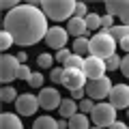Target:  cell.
<instances>
[{"instance_id": "cell-27", "label": "cell", "mask_w": 129, "mask_h": 129, "mask_svg": "<svg viewBox=\"0 0 129 129\" xmlns=\"http://www.w3.org/2000/svg\"><path fill=\"white\" fill-rule=\"evenodd\" d=\"M32 73H35V71H30V67H28V64H22V67H19V71H17V78L24 80V82H30Z\"/></svg>"}, {"instance_id": "cell-14", "label": "cell", "mask_w": 129, "mask_h": 129, "mask_svg": "<svg viewBox=\"0 0 129 129\" xmlns=\"http://www.w3.org/2000/svg\"><path fill=\"white\" fill-rule=\"evenodd\" d=\"M67 32H69V35H73L75 39L86 37V35H88L86 19H82V17H71V19H69V24H67Z\"/></svg>"}, {"instance_id": "cell-23", "label": "cell", "mask_w": 129, "mask_h": 129, "mask_svg": "<svg viewBox=\"0 0 129 129\" xmlns=\"http://www.w3.org/2000/svg\"><path fill=\"white\" fill-rule=\"evenodd\" d=\"M84 19H86L88 32H90V30H99V28H101V17H99L97 13H88V15H86Z\"/></svg>"}, {"instance_id": "cell-41", "label": "cell", "mask_w": 129, "mask_h": 129, "mask_svg": "<svg viewBox=\"0 0 129 129\" xmlns=\"http://www.w3.org/2000/svg\"><path fill=\"white\" fill-rule=\"evenodd\" d=\"M123 24H125V26H129V15H125V17H123Z\"/></svg>"}, {"instance_id": "cell-1", "label": "cell", "mask_w": 129, "mask_h": 129, "mask_svg": "<svg viewBox=\"0 0 129 129\" xmlns=\"http://www.w3.org/2000/svg\"><path fill=\"white\" fill-rule=\"evenodd\" d=\"M5 30L9 32L17 45H35L47 37V15L39 5H19L17 9L5 15Z\"/></svg>"}, {"instance_id": "cell-26", "label": "cell", "mask_w": 129, "mask_h": 129, "mask_svg": "<svg viewBox=\"0 0 129 129\" xmlns=\"http://www.w3.org/2000/svg\"><path fill=\"white\" fill-rule=\"evenodd\" d=\"M52 62H54V58H52L50 54H39V56H37V64L41 67V69H47V67H52Z\"/></svg>"}, {"instance_id": "cell-24", "label": "cell", "mask_w": 129, "mask_h": 129, "mask_svg": "<svg viewBox=\"0 0 129 129\" xmlns=\"http://www.w3.org/2000/svg\"><path fill=\"white\" fill-rule=\"evenodd\" d=\"M13 37H11V35H9V32H7V30H2V32H0V50H9V47L11 45H13Z\"/></svg>"}, {"instance_id": "cell-40", "label": "cell", "mask_w": 129, "mask_h": 129, "mask_svg": "<svg viewBox=\"0 0 129 129\" xmlns=\"http://www.w3.org/2000/svg\"><path fill=\"white\" fill-rule=\"evenodd\" d=\"M26 58H28L26 52H19V54H17V60H19V62H26Z\"/></svg>"}, {"instance_id": "cell-8", "label": "cell", "mask_w": 129, "mask_h": 129, "mask_svg": "<svg viewBox=\"0 0 129 129\" xmlns=\"http://www.w3.org/2000/svg\"><path fill=\"white\" fill-rule=\"evenodd\" d=\"M84 75L88 78V82L90 80H101V78H106V71H108V67H106V60H101V58H95V56H88L86 58V62H84Z\"/></svg>"}, {"instance_id": "cell-25", "label": "cell", "mask_w": 129, "mask_h": 129, "mask_svg": "<svg viewBox=\"0 0 129 129\" xmlns=\"http://www.w3.org/2000/svg\"><path fill=\"white\" fill-rule=\"evenodd\" d=\"M95 106L97 103L92 101V99H82V101H80V112H82V114H90V112L95 110Z\"/></svg>"}, {"instance_id": "cell-13", "label": "cell", "mask_w": 129, "mask_h": 129, "mask_svg": "<svg viewBox=\"0 0 129 129\" xmlns=\"http://www.w3.org/2000/svg\"><path fill=\"white\" fill-rule=\"evenodd\" d=\"M106 11L112 17L116 15L123 19L125 15H129V0H110V2H106Z\"/></svg>"}, {"instance_id": "cell-29", "label": "cell", "mask_w": 129, "mask_h": 129, "mask_svg": "<svg viewBox=\"0 0 129 129\" xmlns=\"http://www.w3.org/2000/svg\"><path fill=\"white\" fill-rule=\"evenodd\" d=\"M101 28H103V32H110L112 28H114V17L112 15H101Z\"/></svg>"}, {"instance_id": "cell-19", "label": "cell", "mask_w": 129, "mask_h": 129, "mask_svg": "<svg viewBox=\"0 0 129 129\" xmlns=\"http://www.w3.org/2000/svg\"><path fill=\"white\" fill-rule=\"evenodd\" d=\"M88 50H90V39H86V37L75 39V43H73V54L84 56V54H88Z\"/></svg>"}, {"instance_id": "cell-31", "label": "cell", "mask_w": 129, "mask_h": 129, "mask_svg": "<svg viewBox=\"0 0 129 129\" xmlns=\"http://www.w3.org/2000/svg\"><path fill=\"white\" fill-rule=\"evenodd\" d=\"M50 80L60 84V80H62V67H54V69L50 71Z\"/></svg>"}, {"instance_id": "cell-5", "label": "cell", "mask_w": 129, "mask_h": 129, "mask_svg": "<svg viewBox=\"0 0 129 129\" xmlns=\"http://www.w3.org/2000/svg\"><path fill=\"white\" fill-rule=\"evenodd\" d=\"M112 88H114V84H112V80L108 78H101V80H90V82L86 84V95L88 99H106V97H110Z\"/></svg>"}, {"instance_id": "cell-16", "label": "cell", "mask_w": 129, "mask_h": 129, "mask_svg": "<svg viewBox=\"0 0 129 129\" xmlns=\"http://www.w3.org/2000/svg\"><path fill=\"white\" fill-rule=\"evenodd\" d=\"M60 116H62V118H73L75 114H78V103L73 101V99H62V103H60Z\"/></svg>"}, {"instance_id": "cell-39", "label": "cell", "mask_w": 129, "mask_h": 129, "mask_svg": "<svg viewBox=\"0 0 129 129\" xmlns=\"http://www.w3.org/2000/svg\"><path fill=\"white\" fill-rule=\"evenodd\" d=\"M67 127H69V120L60 118V120H58V129H67Z\"/></svg>"}, {"instance_id": "cell-3", "label": "cell", "mask_w": 129, "mask_h": 129, "mask_svg": "<svg viewBox=\"0 0 129 129\" xmlns=\"http://www.w3.org/2000/svg\"><path fill=\"white\" fill-rule=\"evenodd\" d=\"M75 5L73 0H43L41 2V11L54 22H64L71 19L75 13Z\"/></svg>"}, {"instance_id": "cell-32", "label": "cell", "mask_w": 129, "mask_h": 129, "mask_svg": "<svg viewBox=\"0 0 129 129\" xmlns=\"http://www.w3.org/2000/svg\"><path fill=\"white\" fill-rule=\"evenodd\" d=\"M19 5H22V2H17V0H2V2H0V7L5 11H13V9H17Z\"/></svg>"}, {"instance_id": "cell-21", "label": "cell", "mask_w": 129, "mask_h": 129, "mask_svg": "<svg viewBox=\"0 0 129 129\" xmlns=\"http://www.w3.org/2000/svg\"><path fill=\"white\" fill-rule=\"evenodd\" d=\"M84 62H86V58H84V56L73 54L67 62H64V69H84Z\"/></svg>"}, {"instance_id": "cell-4", "label": "cell", "mask_w": 129, "mask_h": 129, "mask_svg": "<svg viewBox=\"0 0 129 129\" xmlns=\"http://www.w3.org/2000/svg\"><path fill=\"white\" fill-rule=\"evenodd\" d=\"M90 118L92 123H95V127H112V125L116 123V108L112 106V103H97L95 110L90 112Z\"/></svg>"}, {"instance_id": "cell-20", "label": "cell", "mask_w": 129, "mask_h": 129, "mask_svg": "<svg viewBox=\"0 0 129 129\" xmlns=\"http://www.w3.org/2000/svg\"><path fill=\"white\" fill-rule=\"evenodd\" d=\"M17 90H15L13 86H2V90H0V99L5 103H11V101H17Z\"/></svg>"}, {"instance_id": "cell-10", "label": "cell", "mask_w": 129, "mask_h": 129, "mask_svg": "<svg viewBox=\"0 0 129 129\" xmlns=\"http://www.w3.org/2000/svg\"><path fill=\"white\" fill-rule=\"evenodd\" d=\"M108 99L116 110H129V86L127 84H116Z\"/></svg>"}, {"instance_id": "cell-7", "label": "cell", "mask_w": 129, "mask_h": 129, "mask_svg": "<svg viewBox=\"0 0 129 129\" xmlns=\"http://www.w3.org/2000/svg\"><path fill=\"white\" fill-rule=\"evenodd\" d=\"M22 67V62L17 60V56H9L5 54L0 58V82H13L17 78V71Z\"/></svg>"}, {"instance_id": "cell-38", "label": "cell", "mask_w": 129, "mask_h": 129, "mask_svg": "<svg viewBox=\"0 0 129 129\" xmlns=\"http://www.w3.org/2000/svg\"><path fill=\"white\" fill-rule=\"evenodd\" d=\"M108 129H129V127H127L125 123H120V120H116V123L112 125V127H108Z\"/></svg>"}, {"instance_id": "cell-2", "label": "cell", "mask_w": 129, "mask_h": 129, "mask_svg": "<svg viewBox=\"0 0 129 129\" xmlns=\"http://www.w3.org/2000/svg\"><path fill=\"white\" fill-rule=\"evenodd\" d=\"M88 54L95 56V58H101V60H108L112 58V56L116 54V39L112 37L110 32H95L90 37V50H88Z\"/></svg>"}, {"instance_id": "cell-11", "label": "cell", "mask_w": 129, "mask_h": 129, "mask_svg": "<svg viewBox=\"0 0 129 129\" xmlns=\"http://www.w3.org/2000/svg\"><path fill=\"white\" fill-rule=\"evenodd\" d=\"M39 103H41L43 110L50 112L54 108H60L62 99H60V92L56 88H41V92H39Z\"/></svg>"}, {"instance_id": "cell-34", "label": "cell", "mask_w": 129, "mask_h": 129, "mask_svg": "<svg viewBox=\"0 0 129 129\" xmlns=\"http://www.w3.org/2000/svg\"><path fill=\"white\" fill-rule=\"evenodd\" d=\"M71 56H73V54H71V52L67 50V47H64V50H60L58 54H56V60H58V62H67V60H69Z\"/></svg>"}, {"instance_id": "cell-15", "label": "cell", "mask_w": 129, "mask_h": 129, "mask_svg": "<svg viewBox=\"0 0 129 129\" xmlns=\"http://www.w3.org/2000/svg\"><path fill=\"white\" fill-rule=\"evenodd\" d=\"M0 129H24V125L19 120V116L5 112V114L0 116Z\"/></svg>"}, {"instance_id": "cell-6", "label": "cell", "mask_w": 129, "mask_h": 129, "mask_svg": "<svg viewBox=\"0 0 129 129\" xmlns=\"http://www.w3.org/2000/svg\"><path fill=\"white\" fill-rule=\"evenodd\" d=\"M86 75H84L82 69H64L62 67V80H60V84H62L64 88H69L71 92L73 90H80V88H86Z\"/></svg>"}, {"instance_id": "cell-18", "label": "cell", "mask_w": 129, "mask_h": 129, "mask_svg": "<svg viewBox=\"0 0 129 129\" xmlns=\"http://www.w3.org/2000/svg\"><path fill=\"white\" fill-rule=\"evenodd\" d=\"M69 129H90L88 127V116L86 114H75L73 118H69Z\"/></svg>"}, {"instance_id": "cell-22", "label": "cell", "mask_w": 129, "mask_h": 129, "mask_svg": "<svg viewBox=\"0 0 129 129\" xmlns=\"http://www.w3.org/2000/svg\"><path fill=\"white\" fill-rule=\"evenodd\" d=\"M110 35L116 39V41H123V39L129 37V26H125V24H120V26H114L110 30Z\"/></svg>"}, {"instance_id": "cell-43", "label": "cell", "mask_w": 129, "mask_h": 129, "mask_svg": "<svg viewBox=\"0 0 129 129\" xmlns=\"http://www.w3.org/2000/svg\"><path fill=\"white\" fill-rule=\"evenodd\" d=\"M127 116H129V110H127Z\"/></svg>"}, {"instance_id": "cell-9", "label": "cell", "mask_w": 129, "mask_h": 129, "mask_svg": "<svg viewBox=\"0 0 129 129\" xmlns=\"http://www.w3.org/2000/svg\"><path fill=\"white\" fill-rule=\"evenodd\" d=\"M41 108V103H39V97L30 95V92H26V95H19L17 101H15V110H17V114L22 116H32L35 112Z\"/></svg>"}, {"instance_id": "cell-42", "label": "cell", "mask_w": 129, "mask_h": 129, "mask_svg": "<svg viewBox=\"0 0 129 129\" xmlns=\"http://www.w3.org/2000/svg\"><path fill=\"white\" fill-rule=\"evenodd\" d=\"M90 129H101V127H90Z\"/></svg>"}, {"instance_id": "cell-37", "label": "cell", "mask_w": 129, "mask_h": 129, "mask_svg": "<svg viewBox=\"0 0 129 129\" xmlns=\"http://www.w3.org/2000/svg\"><path fill=\"white\" fill-rule=\"evenodd\" d=\"M118 47H120V50H125V52L129 54V37L123 39V41H118Z\"/></svg>"}, {"instance_id": "cell-33", "label": "cell", "mask_w": 129, "mask_h": 129, "mask_svg": "<svg viewBox=\"0 0 129 129\" xmlns=\"http://www.w3.org/2000/svg\"><path fill=\"white\" fill-rule=\"evenodd\" d=\"M88 15V9H86V5H84V2H78V5H75V17H86Z\"/></svg>"}, {"instance_id": "cell-36", "label": "cell", "mask_w": 129, "mask_h": 129, "mask_svg": "<svg viewBox=\"0 0 129 129\" xmlns=\"http://www.w3.org/2000/svg\"><path fill=\"white\" fill-rule=\"evenodd\" d=\"M84 95H86V88H80V90H73V92H71V99H73V101H75V99H80V101H82Z\"/></svg>"}, {"instance_id": "cell-30", "label": "cell", "mask_w": 129, "mask_h": 129, "mask_svg": "<svg viewBox=\"0 0 129 129\" xmlns=\"http://www.w3.org/2000/svg\"><path fill=\"white\" fill-rule=\"evenodd\" d=\"M28 84H30L32 88H41V86H43V75L35 71V73H32V78H30V82H28Z\"/></svg>"}, {"instance_id": "cell-28", "label": "cell", "mask_w": 129, "mask_h": 129, "mask_svg": "<svg viewBox=\"0 0 129 129\" xmlns=\"http://www.w3.org/2000/svg\"><path fill=\"white\" fill-rule=\"evenodd\" d=\"M120 62H123V58H118V56H112V58H108L106 60V67H108V71H116V69H120Z\"/></svg>"}, {"instance_id": "cell-12", "label": "cell", "mask_w": 129, "mask_h": 129, "mask_svg": "<svg viewBox=\"0 0 129 129\" xmlns=\"http://www.w3.org/2000/svg\"><path fill=\"white\" fill-rule=\"evenodd\" d=\"M67 39H69V32L64 30V28H60V26H52L50 30H47V37H45V41H47V45L50 47H54V50H64V43H67Z\"/></svg>"}, {"instance_id": "cell-35", "label": "cell", "mask_w": 129, "mask_h": 129, "mask_svg": "<svg viewBox=\"0 0 129 129\" xmlns=\"http://www.w3.org/2000/svg\"><path fill=\"white\" fill-rule=\"evenodd\" d=\"M120 71H123L125 78H129V54L123 58V62H120Z\"/></svg>"}, {"instance_id": "cell-17", "label": "cell", "mask_w": 129, "mask_h": 129, "mask_svg": "<svg viewBox=\"0 0 129 129\" xmlns=\"http://www.w3.org/2000/svg\"><path fill=\"white\" fill-rule=\"evenodd\" d=\"M32 129H58V120H54L52 116H39L32 125Z\"/></svg>"}]
</instances>
